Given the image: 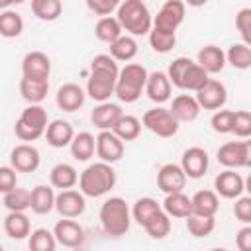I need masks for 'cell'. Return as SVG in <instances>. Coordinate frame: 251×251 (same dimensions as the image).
Instances as JSON below:
<instances>
[{
	"instance_id": "cell-1",
	"label": "cell",
	"mask_w": 251,
	"mask_h": 251,
	"mask_svg": "<svg viewBox=\"0 0 251 251\" xmlns=\"http://www.w3.org/2000/svg\"><path fill=\"white\" fill-rule=\"evenodd\" d=\"M118 63L112 55H96L90 61V76L86 82V94L96 102H106L114 94L118 80Z\"/></svg>"
},
{
	"instance_id": "cell-2",
	"label": "cell",
	"mask_w": 251,
	"mask_h": 251,
	"mask_svg": "<svg viewBox=\"0 0 251 251\" xmlns=\"http://www.w3.org/2000/svg\"><path fill=\"white\" fill-rule=\"evenodd\" d=\"M116 186V171L110 163L98 161L88 165L78 176V188L88 198H100Z\"/></svg>"
},
{
	"instance_id": "cell-3",
	"label": "cell",
	"mask_w": 251,
	"mask_h": 251,
	"mask_svg": "<svg viewBox=\"0 0 251 251\" xmlns=\"http://www.w3.org/2000/svg\"><path fill=\"white\" fill-rule=\"evenodd\" d=\"M147 69L139 63H127L124 69H120L118 73V80L114 86V94L126 102L131 104L135 102L141 92L145 90V82H147Z\"/></svg>"
},
{
	"instance_id": "cell-4",
	"label": "cell",
	"mask_w": 251,
	"mask_h": 251,
	"mask_svg": "<svg viewBox=\"0 0 251 251\" xmlns=\"http://www.w3.org/2000/svg\"><path fill=\"white\" fill-rule=\"evenodd\" d=\"M118 10V22L122 29L129 31L131 35H145L151 29L153 18L149 8L143 4V0H122Z\"/></svg>"
},
{
	"instance_id": "cell-5",
	"label": "cell",
	"mask_w": 251,
	"mask_h": 251,
	"mask_svg": "<svg viewBox=\"0 0 251 251\" xmlns=\"http://www.w3.org/2000/svg\"><path fill=\"white\" fill-rule=\"evenodd\" d=\"M98 218H100L102 229H104L108 235H114V237H120V235L127 233L129 224H131L129 208H127L126 200L120 198V196L108 198V200L100 206Z\"/></svg>"
},
{
	"instance_id": "cell-6",
	"label": "cell",
	"mask_w": 251,
	"mask_h": 251,
	"mask_svg": "<svg viewBox=\"0 0 251 251\" xmlns=\"http://www.w3.org/2000/svg\"><path fill=\"white\" fill-rule=\"evenodd\" d=\"M47 127V112L39 104H29L25 110H22L20 118L16 120L14 133L22 141H35L45 133Z\"/></svg>"
},
{
	"instance_id": "cell-7",
	"label": "cell",
	"mask_w": 251,
	"mask_h": 251,
	"mask_svg": "<svg viewBox=\"0 0 251 251\" xmlns=\"http://www.w3.org/2000/svg\"><path fill=\"white\" fill-rule=\"evenodd\" d=\"M141 124L157 137H173L178 131V122L167 108H151L143 114Z\"/></svg>"
},
{
	"instance_id": "cell-8",
	"label": "cell",
	"mask_w": 251,
	"mask_h": 251,
	"mask_svg": "<svg viewBox=\"0 0 251 251\" xmlns=\"http://www.w3.org/2000/svg\"><path fill=\"white\" fill-rule=\"evenodd\" d=\"M218 161L226 169H241L251 165L249 141H227L218 149Z\"/></svg>"
},
{
	"instance_id": "cell-9",
	"label": "cell",
	"mask_w": 251,
	"mask_h": 251,
	"mask_svg": "<svg viewBox=\"0 0 251 251\" xmlns=\"http://www.w3.org/2000/svg\"><path fill=\"white\" fill-rule=\"evenodd\" d=\"M184 14H186V4L182 0H167L157 12V16L153 18L151 27L165 29V31H176V27L184 22Z\"/></svg>"
},
{
	"instance_id": "cell-10",
	"label": "cell",
	"mask_w": 251,
	"mask_h": 251,
	"mask_svg": "<svg viewBox=\"0 0 251 251\" xmlns=\"http://www.w3.org/2000/svg\"><path fill=\"white\" fill-rule=\"evenodd\" d=\"M96 155L100 157V161L104 163H116L124 157V141L112 131V129H100V133L96 135Z\"/></svg>"
},
{
	"instance_id": "cell-11",
	"label": "cell",
	"mask_w": 251,
	"mask_h": 251,
	"mask_svg": "<svg viewBox=\"0 0 251 251\" xmlns=\"http://www.w3.org/2000/svg\"><path fill=\"white\" fill-rule=\"evenodd\" d=\"M194 98L200 104V108H204V110H220L227 100V90H226L224 82H220L216 78H208L204 82V86L196 90Z\"/></svg>"
},
{
	"instance_id": "cell-12",
	"label": "cell",
	"mask_w": 251,
	"mask_h": 251,
	"mask_svg": "<svg viewBox=\"0 0 251 251\" xmlns=\"http://www.w3.org/2000/svg\"><path fill=\"white\" fill-rule=\"evenodd\" d=\"M86 208L84 194L80 190L65 188L59 194H55V210L63 218H78Z\"/></svg>"
},
{
	"instance_id": "cell-13",
	"label": "cell",
	"mask_w": 251,
	"mask_h": 251,
	"mask_svg": "<svg viewBox=\"0 0 251 251\" xmlns=\"http://www.w3.org/2000/svg\"><path fill=\"white\" fill-rule=\"evenodd\" d=\"M214 188H216V194H220L222 198L233 200L243 194L245 180L239 173H235V169H226L214 178Z\"/></svg>"
},
{
	"instance_id": "cell-14",
	"label": "cell",
	"mask_w": 251,
	"mask_h": 251,
	"mask_svg": "<svg viewBox=\"0 0 251 251\" xmlns=\"http://www.w3.org/2000/svg\"><path fill=\"white\" fill-rule=\"evenodd\" d=\"M39 163H41L39 151L29 143H20L10 153V165L18 173H33V171H37Z\"/></svg>"
},
{
	"instance_id": "cell-15",
	"label": "cell",
	"mask_w": 251,
	"mask_h": 251,
	"mask_svg": "<svg viewBox=\"0 0 251 251\" xmlns=\"http://www.w3.org/2000/svg\"><path fill=\"white\" fill-rule=\"evenodd\" d=\"M208 163H210L208 153L202 147H188L180 159V167L186 178H202L208 171Z\"/></svg>"
},
{
	"instance_id": "cell-16",
	"label": "cell",
	"mask_w": 251,
	"mask_h": 251,
	"mask_svg": "<svg viewBox=\"0 0 251 251\" xmlns=\"http://www.w3.org/2000/svg\"><path fill=\"white\" fill-rule=\"evenodd\" d=\"M184 184H186V175H184L180 165L167 163V165H163L159 169V173H157V186L165 194L180 192L184 188Z\"/></svg>"
},
{
	"instance_id": "cell-17",
	"label": "cell",
	"mask_w": 251,
	"mask_h": 251,
	"mask_svg": "<svg viewBox=\"0 0 251 251\" xmlns=\"http://www.w3.org/2000/svg\"><path fill=\"white\" fill-rule=\"evenodd\" d=\"M53 235H55L57 243L63 247H78L84 241V229L73 218L59 220L53 227Z\"/></svg>"
},
{
	"instance_id": "cell-18",
	"label": "cell",
	"mask_w": 251,
	"mask_h": 251,
	"mask_svg": "<svg viewBox=\"0 0 251 251\" xmlns=\"http://www.w3.org/2000/svg\"><path fill=\"white\" fill-rule=\"evenodd\" d=\"M51 59L41 51H29L22 59V76L27 78H49Z\"/></svg>"
},
{
	"instance_id": "cell-19",
	"label": "cell",
	"mask_w": 251,
	"mask_h": 251,
	"mask_svg": "<svg viewBox=\"0 0 251 251\" xmlns=\"http://www.w3.org/2000/svg\"><path fill=\"white\" fill-rule=\"evenodd\" d=\"M171 80L167 76V73L163 71H153L147 75V82H145V92L149 96V100L157 102V104H163L171 98Z\"/></svg>"
},
{
	"instance_id": "cell-20",
	"label": "cell",
	"mask_w": 251,
	"mask_h": 251,
	"mask_svg": "<svg viewBox=\"0 0 251 251\" xmlns=\"http://www.w3.org/2000/svg\"><path fill=\"white\" fill-rule=\"evenodd\" d=\"M84 98H86V92H84L78 84H75V82L63 84V86L57 90V94H55L57 106H59L61 110H65V112H76V110L84 104Z\"/></svg>"
},
{
	"instance_id": "cell-21",
	"label": "cell",
	"mask_w": 251,
	"mask_h": 251,
	"mask_svg": "<svg viewBox=\"0 0 251 251\" xmlns=\"http://www.w3.org/2000/svg\"><path fill=\"white\" fill-rule=\"evenodd\" d=\"M200 110H202L200 104L190 94H178L176 98H173V104L169 108V112L173 114V118L176 122H194L198 118Z\"/></svg>"
},
{
	"instance_id": "cell-22",
	"label": "cell",
	"mask_w": 251,
	"mask_h": 251,
	"mask_svg": "<svg viewBox=\"0 0 251 251\" xmlns=\"http://www.w3.org/2000/svg\"><path fill=\"white\" fill-rule=\"evenodd\" d=\"M49 92V78H27L22 76L20 80V94L29 104H41Z\"/></svg>"
},
{
	"instance_id": "cell-23",
	"label": "cell",
	"mask_w": 251,
	"mask_h": 251,
	"mask_svg": "<svg viewBox=\"0 0 251 251\" xmlns=\"http://www.w3.org/2000/svg\"><path fill=\"white\" fill-rule=\"evenodd\" d=\"M73 135H75V129H73V126H71L69 122H65V120H53V122L47 124V127H45V139H47V143H49L51 147H57V149L67 147V145L71 143Z\"/></svg>"
},
{
	"instance_id": "cell-24",
	"label": "cell",
	"mask_w": 251,
	"mask_h": 251,
	"mask_svg": "<svg viewBox=\"0 0 251 251\" xmlns=\"http://www.w3.org/2000/svg\"><path fill=\"white\" fill-rule=\"evenodd\" d=\"M122 108L118 104L112 102H100L92 112H90V120L98 129H112V126L118 122V118L122 116Z\"/></svg>"
},
{
	"instance_id": "cell-25",
	"label": "cell",
	"mask_w": 251,
	"mask_h": 251,
	"mask_svg": "<svg viewBox=\"0 0 251 251\" xmlns=\"http://www.w3.org/2000/svg\"><path fill=\"white\" fill-rule=\"evenodd\" d=\"M198 65L208 75L222 73L224 67H226V53L218 45H206L198 51Z\"/></svg>"
},
{
	"instance_id": "cell-26",
	"label": "cell",
	"mask_w": 251,
	"mask_h": 251,
	"mask_svg": "<svg viewBox=\"0 0 251 251\" xmlns=\"http://www.w3.org/2000/svg\"><path fill=\"white\" fill-rule=\"evenodd\" d=\"M29 208L31 212L43 216V214H49L53 208H55V192L51 186L47 184H37L33 190H31V202H29Z\"/></svg>"
},
{
	"instance_id": "cell-27",
	"label": "cell",
	"mask_w": 251,
	"mask_h": 251,
	"mask_svg": "<svg viewBox=\"0 0 251 251\" xmlns=\"http://www.w3.org/2000/svg\"><path fill=\"white\" fill-rule=\"evenodd\" d=\"M163 210L171 218H186V216L192 214V202L182 190L180 192H171L163 200Z\"/></svg>"
},
{
	"instance_id": "cell-28",
	"label": "cell",
	"mask_w": 251,
	"mask_h": 251,
	"mask_svg": "<svg viewBox=\"0 0 251 251\" xmlns=\"http://www.w3.org/2000/svg\"><path fill=\"white\" fill-rule=\"evenodd\" d=\"M4 231L12 239H25L31 231L29 218L24 212H10L4 218Z\"/></svg>"
},
{
	"instance_id": "cell-29",
	"label": "cell",
	"mask_w": 251,
	"mask_h": 251,
	"mask_svg": "<svg viewBox=\"0 0 251 251\" xmlns=\"http://www.w3.org/2000/svg\"><path fill=\"white\" fill-rule=\"evenodd\" d=\"M71 155L76 159V161H88L92 155H94V149H96V137L88 131H80V133H75L73 139H71Z\"/></svg>"
},
{
	"instance_id": "cell-30",
	"label": "cell",
	"mask_w": 251,
	"mask_h": 251,
	"mask_svg": "<svg viewBox=\"0 0 251 251\" xmlns=\"http://www.w3.org/2000/svg\"><path fill=\"white\" fill-rule=\"evenodd\" d=\"M49 180L55 188L59 190H65V188H73L76 182H78V173L73 165L69 163H59L51 169L49 173Z\"/></svg>"
},
{
	"instance_id": "cell-31",
	"label": "cell",
	"mask_w": 251,
	"mask_h": 251,
	"mask_svg": "<svg viewBox=\"0 0 251 251\" xmlns=\"http://www.w3.org/2000/svg\"><path fill=\"white\" fill-rule=\"evenodd\" d=\"M190 202H192V214H200V216H216L220 208V200L214 190H198L190 198Z\"/></svg>"
},
{
	"instance_id": "cell-32",
	"label": "cell",
	"mask_w": 251,
	"mask_h": 251,
	"mask_svg": "<svg viewBox=\"0 0 251 251\" xmlns=\"http://www.w3.org/2000/svg\"><path fill=\"white\" fill-rule=\"evenodd\" d=\"M145 233L151 237V239H163L171 233V216L161 208L159 212H155L143 226Z\"/></svg>"
},
{
	"instance_id": "cell-33",
	"label": "cell",
	"mask_w": 251,
	"mask_h": 251,
	"mask_svg": "<svg viewBox=\"0 0 251 251\" xmlns=\"http://www.w3.org/2000/svg\"><path fill=\"white\" fill-rule=\"evenodd\" d=\"M112 131L122 139V141H133L139 137L141 133V122L135 116L129 114H122L118 118V122L112 126Z\"/></svg>"
},
{
	"instance_id": "cell-34",
	"label": "cell",
	"mask_w": 251,
	"mask_h": 251,
	"mask_svg": "<svg viewBox=\"0 0 251 251\" xmlns=\"http://www.w3.org/2000/svg\"><path fill=\"white\" fill-rule=\"evenodd\" d=\"M110 55L116 61H131L137 55V41L131 35H120L110 43Z\"/></svg>"
},
{
	"instance_id": "cell-35",
	"label": "cell",
	"mask_w": 251,
	"mask_h": 251,
	"mask_svg": "<svg viewBox=\"0 0 251 251\" xmlns=\"http://www.w3.org/2000/svg\"><path fill=\"white\" fill-rule=\"evenodd\" d=\"M122 31H124V29H122L118 18H114V16H102V18L96 22V25H94L96 37H98L100 41H104V43H112L114 39H118V37L122 35Z\"/></svg>"
},
{
	"instance_id": "cell-36",
	"label": "cell",
	"mask_w": 251,
	"mask_h": 251,
	"mask_svg": "<svg viewBox=\"0 0 251 251\" xmlns=\"http://www.w3.org/2000/svg\"><path fill=\"white\" fill-rule=\"evenodd\" d=\"M31 12L41 22H55L63 12L61 0H31Z\"/></svg>"
},
{
	"instance_id": "cell-37",
	"label": "cell",
	"mask_w": 251,
	"mask_h": 251,
	"mask_svg": "<svg viewBox=\"0 0 251 251\" xmlns=\"http://www.w3.org/2000/svg\"><path fill=\"white\" fill-rule=\"evenodd\" d=\"M186 220V229L192 237H206L214 231L216 220L214 216H200V214H190L184 218Z\"/></svg>"
},
{
	"instance_id": "cell-38",
	"label": "cell",
	"mask_w": 251,
	"mask_h": 251,
	"mask_svg": "<svg viewBox=\"0 0 251 251\" xmlns=\"http://www.w3.org/2000/svg\"><path fill=\"white\" fill-rule=\"evenodd\" d=\"M22 31H24L22 16L18 12H14V10H4L0 14V35L12 39V37L22 35Z\"/></svg>"
},
{
	"instance_id": "cell-39",
	"label": "cell",
	"mask_w": 251,
	"mask_h": 251,
	"mask_svg": "<svg viewBox=\"0 0 251 251\" xmlns=\"http://www.w3.org/2000/svg\"><path fill=\"white\" fill-rule=\"evenodd\" d=\"M27 245L31 251H55L57 247V239L53 235V231L45 229V227H37L33 231H29L27 235Z\"/></svg>"
},
{
	"instance_id": "cell-40",
	"label": "cell",
	"mask_w": 251,
	"mask_h": 251,
	"mask_svg": "<svg viewBox=\"0 0 251 251\" xmlns=\"http://www.w3.org/2000/svg\"><path fill=\"white\" fill-rule=\"evenodd\" d=\"M149 43L155 53H169L176 45V31H165L151 27L149 29Z\"/></svg>"
},
{
	"instance_id": "cell-41",
	"label": "cell",
	"mask_w": 251,
	"mask_h": 251,
	"mask_svg": "<svg viewBox=\"0 0 251 251\" xmlns=\"http://www.w3.org/2000/svg\"><path fill=\"white\" fill-rule=\"evenodd\" d=\"M226 63H229L231 67L245 71L251 67V49L247 43H233L227 53H226Z\"/></svg>"
},
{
	"instance_id": "cell-42",
	"label": "cell",
	"mask_w": 251,
	"mask_h": 251,
	"mask_svg": "<svg viewBox=\"0 0 251 251\" xmlns=\"http://www.w3.org/2000/svg\"><path fill=\"white\" fill-rule=\"evenodd\" d=\"M210 76H208V73L198 65V63H190L188 65V69L184 71V75H182V80H180V88H186V90H198V88H202L204 86V82L208 80Z\"/></svg>"
},
{
	"instance_id": "cell-43",
	"label": "cell",
	"mask_w": 251,
	"mask_h": 251,
	"mask_svg": "<svg viewBox=\"0 0 251 251\" xmlns=\"http://www.w3.org/2000/svg\"><path fill=\"white\" fill-rule=\"evenodd\" d=\"M29 202H31V192L25 190V188H12L10 192L4 194V200L2 204L10 210V212H25L29 208Z\"/></svg>"
},
{
	"instance_id": "cell-44",
	"label": "cell",
	"mask_w": 251,
	"mask_h": 251,
	"mask_svg": "<svg viewBox=\"0 0 251 251\" xmlns=\"http://www.w3.org/2000/svg\"><path fill=\"white\" fill-rule=\"evenodd\" d=\"M161 210V204L155 200V198H151V196H143V198H137L135 200V204H133V210H131V216H133V220L139 224V226H143L155 212H159Z\"/></svg>"
},
{
	"instance_id": "cell-45",
	"label": "cell",
	"mask_w": 251,
	"mask_h": 251,
	"mask_svg": "<svg viewBox=\"0 0 251 251\" xmlns=\"http://www.w3.org/2000/svg\"><path fill=\"white\" fill-rule=\"evenodd\" d=\"M212 129L216 133H231L233 127V110H216V114L210 120Z\"/></svg>"
},
{
	"instance_id": "cell-46",
	"label": "cell",
	"mask_w": 251,
	"mask_h": 251,
	"mask_svg": "<svg viewBox=\"0 0 251 251\" xmlns=\"http://www.w3.org/2000/svg\"><path fill=\"white\" fill-rule=\"evenodd\" d=\"M231 133H235L241 139H247L251 135V114L247 110L233 112V127Z\"/></svg>"
},
{
	"instance_id": "cell-47",
	"label": "cell",
	"mask_w": 251,
	"mask_h": 251,
	"mask_svg": "<svg viewBox=\"0 0 251 251\" xmlns=\"http://www.w3.org/2000/svg\"><path fill=\"white\" fill-rule=\"evenodd\" d=\"M235 27L243 37V43H251V8H241L235 14Z\"/></svg>"
},
{
	"instance_id": "cell-48",
	"label": "cell",
	"mask_w": 251,
	"mask_h": 251,
	"mask_svg": "<svg viewBox=\"0 0 251 251\" xmlns=\"http://www.w3.org/2000/svg\"><path fill=\"white\" fill-rule=\"evenodd\" d=\"M233 214L241 224H251V198L249 196H237Z\"/></svg>"
},
{
	"instance_id": "cell-49",
	"label": "cell",
	"mask_w": 251,
	"mask_h": 251,
	"mask_svg": "<svg viewBox=\"0 0 251 251\" xmlns=\"http://www.w3.org/2000/svg\"><path fill=\"white\" fill-rule=\"evenodd\" d=\"M16 186H18L16 169L12 165L10 167H0V194H6Z\"/></svg>"
},
{
	"instance_id": "cell-50",
	"label": "cell",
	"mask_w": 251,
	"mask_h": 251,
	"mask_svg": "<svg viewBox=\"0 0 251 251\" xmlns=\"http://www.w3.org/2000/svg\"><path fill=\"white\" fill-rule=\"evenodd\" d=\"M122 0H86L88 10H92L96 16H110Z\"/></svg>"
},
{
	"instance_id": "cell-51",
	"label": "cell",
	"mask_w": 251,
	"mask_h": 251,
	"mask_svg": "<svg viewBox=\"0 0 251 251\" xmlns=\"http://www.w3.org/2000/svg\"><path fill=\"white\" fill-rule=\"evenodd\" d=\"M235 243H237V247H239L241 251H249V249H251V226H249V224H245V226L237 231Z\"/></svg>"
},
{
	"instance_id": "cell-52",
	"label": "cell",
	"mask_w": 251,
	"mask_h": 251,
	"mask_svg": "<svg viewBox=\"0 0 251 251\" xmlns=\"http://www.w3.org/2000/svg\"><path fill=\"white\" fill-rule=\"evenodd\" d=\"M184 4H188V6H192V8H198V6H204L208 0H182Z\"/></svg>"
},
{
	"instance_id": "cell-53",
	"label": "cell",
	"mask_w": 251,
	"mask_h": 251,
	"mask_svg": "<svg viewBox=\"0 0 251 251\" xmlns=\"http://www.w3.org/2000/svg\"><path fill=\"white\" fill-rule=\"evenodd\" d=\"M10 4H12V0H0V10H8Z\"/></svg>"
},
{
	"instance_id": "cell-54",
	"label": "cell",
	"mask_w": 251,
	"mask_h": 251,
	"mask_svg": "<svg viewBox=\"0 0 251 251\" xmlns=\"http://www.w3.org/2000/svg\"><path fill=\"white\" fill-rule=\"evenodd\" d=\"M22 2H25V0H12V4H22Z\"/></svg>"
},
{
	"instance_id": "cell-55",
	"label": "cell",
	"mask_w": 251,
	"mask_h": 251,
	"mask_svg": "<svg viewBox=\"0 0 251 251\" xmlns=\"http://www.w3.org/2000/svg\"><path fill=\"white\" fill-rule=\"evenodd\" d=\"M0 251H2V243H0Z\"/></svg>"
}]
</instances>
